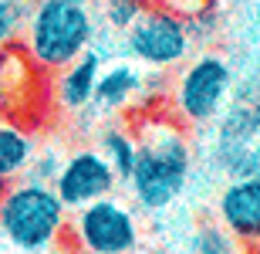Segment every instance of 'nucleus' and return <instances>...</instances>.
Instances as JSON below:
<instances>
[{
	"instance_id": "1",
	"label": "nucleus",
	"mask_w": 260,
	"mask_h": 254,
	"mask_svg": "<svg viewBox=\"0 0 260 254\" xmlns=\"http://www.w3.org/2000/svg\"><path fill=\"white\" fill-rule=\"evenodd\" d=\"M193 176V143L179 119H139L135 163L125 176V190L139 210L159 214L173 207Z\"/></svg>"
},
{
	"instance_id": "2",
	"label": "nucleus",
	"mask_w": 260,
	"mask_h": 254,
	"mask_svg": "<svg viewBox=\"0 0 260 254\" xmlns=\"http://www.w3.org/2000/svg\"><path fill=\"white\" fill-rule=\"evenodd\" d=\"M0 234L17 251H51L68 234L64 200L51 183L27 176L10 180L0 190Z\"/></svg>"
},
{
	"instance_id": "3",
	"label": "nucleus",
	"mask_w": 260,
	"mask_h": 254,
	"mask_svg": "<svg viewBox=\"0 0 260 254\" xmlns=\"http://www.w3.org/2000/svg\"><path fill=\"white\" fill-rule=\"evenodd\" d=\"M98 17L88 4L75 0H34L20 31L24 51L41 71H58L95 44Z\"/></svg>"
},
{
	"instance_id": "4",
	"label": "nucleus",
	"mask_w": 260,
	"mask_h": 254,
	"mask_svg": "<svg viewBox=\"0 0 260 254\" xmlns=\"http://www.w3.org/2000/svg\"><path fill=\"white\" fill-rule=\"evenodd\" d=\"M230 92H233L230 61L223 58V54H216V51L196 54L176 75L173 112L183 126H210V122H216V116H220L223 108H226Z\"/></svg>"
},
{
	"instance_id": "5",
	"label": "nucleus",
	"mask_w": 260,
	"mask_h": 254,
	"mask_svg": "<svg viewBox=\"0 0 260 254\" xmlns=\"http://www.w3.org/2000/svg\"><path fill=\"white\" fill-rule=\"evenodd\" d=\"M68 234L75 247L88 254H128L142 244V227L135 210L115 193L98 196L91 204L68 214Z\"/></svg>"
},
{
	"instance_id": "6",
	"label": "nucleus",
	"mask_w": 260,
	"mask_h": 254,
	"mask_svg": "<svg viewBox=\"0 0 260 254\" xmlns=\"http://www.w3.org/2000/svg\"><path fill=\"white\" fill-rule=\"evenodd\" d=\"M122 48L135 65L145 68H176L189 58L193 24L173 7H149L122 31Z\"/></svg>"
},
{
	"instance_id": "7",
	"label": "nucleus",
	"mask_w": 260,
	"mask_h": 254,
	"mask_svg": "<svg viewBox=\"0 0 260 254\" xmlns=\"http://www.w3.org/2000/svg\"><path fill=\"white\" fill-rule=\"evenodd\" d=\"M51 186L58 190V196L64 200L68 210H78V207L91 204L98 196L115 193L118 186H122V180L112 170V163L98 153V146L95 149L85 146V149H75V153H68L61 159Z\"/></svg>"
},
{
	"instance_id": "8",
	"label": "nucleus",
	"mask_w": 260,
	"mask_h": 254,
	"mask_svg": "<svg viewBox=\"0 0 260 254\" xmlns=\"http://www.w3.org/2000/svg\"><path fill=\"white\" fill-rule=\"evenodd\" d=\"M216 220L237 244H260V176H226V186L216 196Z\"/></svg>"
},
{
	"instance_id": "9",
	"label": "nucleus",
	"mask_w": 260,
	"mask_h": 254,
	"mask_svg": "<svg viewBox=\"0 0 260 254\" xmlns=\"http://www.w3.org/2000/svg\"><path fill=\"white\" fill-rule=\"evenodd\" d=\"M145 71L132 61H118V65H102L95 81V95H91V112L98 116H115V112H125L135 98L145 92Z\"/></svg>"
},
{
	"instance_id": "10",
	"label": "nucleus",
	"mask_w": 260,
	"mask_h": 254,
	"mask_svg": "<svg viewBox=\"0 0 260 254\" xmlns=\"http://www.w3.org/2000/svg\"><path fill=\"white\" fill-rule=\"evenodd\" d=\"M102 71V58L98 51H81L75 61H68L64 68H58V85H54V98L64 112H88L91 95H95V81Z\"/></svg>"
},
{
	"instance_id": "11",
	"label": "nucleus",
	"mask_w": 260,
	"mask_h": 254,
	"mask_svg": "<svg viewBox=\"0 0 260 254\" xmlns=\"http://www.w3.org/2000/svg\"><path fill=\"white\" fill-rule=\"evenodd\" d=\"M30 156H34L30 132L14 119H0V186L24 176Z\"/></svg>"
},
{
	"instance_id": "12",
	"label": "nucleus",
	"mask_w": 260,
	"mask_h": 254,
	"mask_svg": "<svg viewBox=\"0 0 260 254\" xmlns=\"http://www.w3.org/2000/svg\"><path fill=\"white\" fill-rule=\"evenodd\" d=\"M98 153L112 163L118 180L125 183L128 170L135 163V136L132 132L125 126H102V132H98Z\"/></svg>"
},
{
	"instance_id": "13",
	"label": "nucleus",
	"mask_w": 260,
	"mask_h": 254,
	"mask_svg": "<svg viewBox=\"0 0 260 254\" xmlns=\"http://www.w3.org/2000/svg\"><path fill=\"white\" fill-rule=\"evenodd\" d=\"M95 7L108 27L122 34L128 24H135V17H142L149 10V0H95Z\"/></svg>"
},
{
	"instance_id": "14",
	"label": "nucleus",
	"mask_w": 260,
	"mask_h": 254,
	"mask_svg": "<svg viewBox=\"0 0 260 254\" xmlns=\"http://www.w3.org/2000/svg\"><path fill=\"white\" fill-rule=\"evenodd\" d=\"M30 7H34V0H0V51L14 44V38L24 31Z\"/></svg>"
},
{
	"instance_id": "15",
	"label": "nucleus",
	"mask_w": 260,
	"mask_h": 254,
	"mask_svg": "<svg viewBox=\"0 0 260 254\" xmlns=\"http://www.w3.org/2000/svg\"><path fill=\"white\" fill-rule=\"evenodd\" d=\"M237 241H233L226 231H223V224H203L196 227L193 234H189V251H203V254H230L237 251Z\"/></svg>"
},
{
	"instance_id": "16",
	"label": "nucleus",
	"mask_w": 260,
	"mask_h": 254,
	"mask_svg": "<svg viewBox=\"0 0 260 254\" xmlns=\"http://www.w3.org/2000/svg\"><path fill=\"white\" fill-rule=\"evenodd\" d=\"M61 159L64 156L54 153V149H48V153H38V149H34V156H30L24 176H27V180H41V183H54V173H58Z\"/></svg>"
},
{
	"instance_id": "17",
	"label": "nucleus",
	"mask_w": 260,
	"mask_h": 254,
	"mask_svg": "<svg viewBox=\"0 0 260 254\" xmlns=\"http://www.w3.org/2000/svg\"><path fill=\"white\" fill-rule=\"evenodd\" d=\"M243 173L260 176V132L253 136L250 146H247V156H243Z\"/></svg>"
},
{
	"instance_id": "18",
	"label": "nucleus",
	"mask_w": 260,
	"mask_h": 254,
	"mask_svg": "<svg viewBox=\"0 0 260 254\" xmlns=\"http://www.w3.org/2000/svg\"><path fill=\"white\" fill-rule=\"evenodd\" d=\"M75 4H88V7H95V0H75Z\"/></svg>"
},
{
	"instance_id": "19",
	"label": "nucleus",
	"mask_w": 260,
	"mask_h": 254,
	"mask_svg": "<svg viewBox=\"0 0 260 254\" xmlns=\"http://www.w3.org/2000/svg\"><path fill=\"white\" fill-rule=\"evenodd\" d=\"M0 116H4V92H0Z\"/></svg>"
},
{
	"instance_id": "20",
	"label": "nucleus",
	"mask_w": 260,
	"mask_h": 254,
	"mask_svg": "<svg viewBox=\"0 0 260 254\" xmlns=\"http://www.w3.org/2000/svg\"><path fill=\"white\" fill-rule=\"evenodd\" d=\"M257 251H260V244H257Z\"/></svg>"
}]
</instances>
